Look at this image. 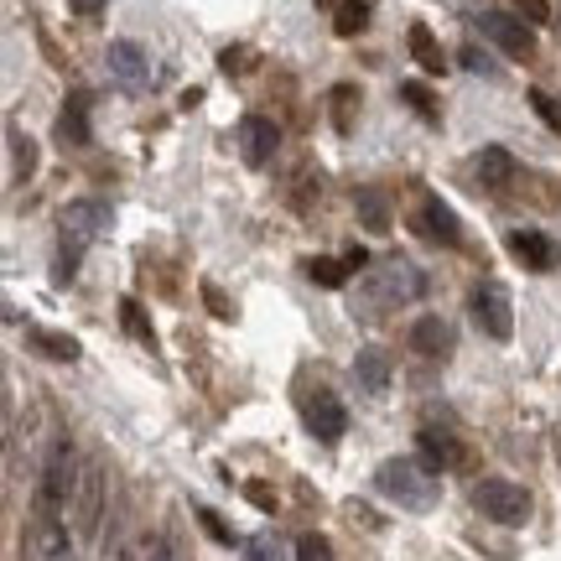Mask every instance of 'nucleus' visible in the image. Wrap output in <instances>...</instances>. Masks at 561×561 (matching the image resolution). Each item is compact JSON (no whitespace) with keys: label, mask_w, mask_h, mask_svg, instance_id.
Segmentation results:
<instances>
[{"label":"nucleus","mask_w":561,"mask_h":561,"mask_svg":"<svg viewBox=\"0 0 561 561\" xmlns=\"http://www.w3.org/2000/svg\"><path fill=\"white\" fill-rule=\"evenodd\" d=\"M79 473H83L79 447H73L68 437L53 442V453H47V462H42V473H37V489H32V515H53V520H68V504H73Z\"/></svg>","instance_id":"obj_1"},{"label":"nucleus","mask_w":561,"mask_h":561,"mask_svg":"<svg viewBox=\"0 0 561 561\" xmlns=\"http://www.w3.org/2000/svg\"><path fill=\"white\" fill-rule=\"evenodd\" d=\"M375 489H380L390 504L411 510V515H426V510L437 504V479L426 473V462H421V458H390V462H380Z\"/></svg>","instance_id":"obj_2"},{"label":"nucleus","mask_w":561,"mask_h":561,"mask_svg":"<svg viewBox=\"0 0 561 561\" xmlns=\"http://www.w3.org/2000/svg\"><path fill=\"white\" fill-rule=\"evenodd\" d=\"M104 229H110V203H100V198H79L68 214H62V244H58V271L62 276L79 271L83 250L100 240Z\"/></svg>","instance_id":"obj_3"},{"label":"nucleus","mask_w":561,"mask_h":561,"mask_svg":"<svg viewBox=\"0 0 561 561\" xmlns=\"http://www.w3.org/2000/svg\"><path fill=\"white\" fill-rule=\"evenodd\" d=\"M104 500H110V483H104V468L94 458H83L79 489H73V504H68V525L79 541H94L104 520Z\"/></svg>","instance_id":"obj_4"},{"label":"nucleus","mask_w":561,"mask_h":561,"mask_svg":"<svg viewBox=\"0 0 561 561\" xmlns=\"http://www.w3.org/2000/svg\"><path fill=\"white\" fill-rule=\"evenodd\" d=\"M473 322H479L483 333L494 343H510V333H515V307H510V291H504V280L483 276L479 286H473Z\"/></svg>","instance_id":"obj_5"},{"label":"nucleus","mask_w":561,"mask_h":561,"mask_svg":"<svg viewBox=\"0 0 561 561\" xmlns=\"http://www.w3.org/2000/svg\"><path fill=\"white\" fill-rule=\"evenodd\" d=\"M26 557L32 561H79L73 525L53 520V515H32V525H26Z\"/></svg>","instance_id":"obj_6"},{"label":"nucleus","mask_w":561,"mask_h":561,"mask_svg":"<svg viewBox=\"0 0 561 561\" xmlns=\"http://www.w3.org/2000/svg\"><path fill=\"white\" fill-rule=\"evenodd\" d=\"M473 504H479L489 520H500V525H525L530 520V494H525L520 483H510V479H483L479 489H473Z\"/></svg>","instance_id":"obj_7"},{"label":"nucleus","mask_w":561,"mask_h":561,"mask_svg":"<svg viewBox=\"0 0 561 561\" xmlns=\"http://www.w3.org/2000/svg\"><path fill=\"white\" fill-rule=\"evenodd\" d=\"M479 32H483V42H494L510 58H530V53H536V32H530L520 16H510V11H483Z\"/></svg>","instance_id":"obj_8"},{"label":"nucleus","mask_w":561,"mask_h":561,"mask_svg":"<svg viewBox=\"0 0 561 561\" xmlns=\"http://www.w3.org/2000/svg\"><path fill=\"white\" fill-rule=\"evenodd\" d=\"M369 297H375V307H380V312H385V307H401V301L421 297V276L405 261H385L380 276L369 280Z\"/></svg>","instance_id":"obj_9"},{"label":"nucleus","mask_w":561,"mask_h":561,"mask_svg":"<svg viewBox=\"0 0 561 561\" xmlns=\"http://www.w3.org/2000/svg\"><path fill=\"white\" fill-rule=\"evenodd\" d=\"M307 432L318 442H339L348 432V411L333 390H318V396H307Z\"/></svg>","instance_id":"obj_10"},{"label":"nucleus","mask_w":561,"mask_h":561,"mask_svg":"<svg viewBox=\"0 0 561 561\" xmlns=\"http://www.w3.org/2000/svg\"><path fill=\"white\" fill-rule=\"evenodd\" d=\"M240 146H244V161H250V167H271V157L280 151L276 121H265V115H244L240 121Z\"/></svg>","instance_id":"obj_11"},{"label":"nucleus","mask_w":561,"mask_h":561,"mask_svg":"<svg viewBox=\"0 0 561 561\" xmlns=\"http://www.w3.org/2000/svg\"><path fill=\"white\" fill-rule=\"evenodd\" d=\"M104 62H110V73H115L121 89H146L151 83V62H146V53H140L136 42H110Z\"/></svg>","instance_id":"obj_12"},{"label":"nucleus","mask_w":561,"mask_h":561,"mask_svg":"<svg viewBox=\"0 0 561 561\" xmlns=\"http://www.w3.org/2000/svg\"><path fill=\"white\" fill-rule=\"evenodd\" d=\"M510 255H515L525 271H557V261H561L557 240H546L541 229H515V234H510Z\"/></svg>","instance_id":"obj_13"},{"label":"nucleus","mask_w":561,"mask_h":561,"mask_svg":"<svg viewBox=\"0 0 561 561\" xmlns=\"http://www.w3.org/2000/svg\"><path fill=\"white\" fill-rule=\"evenodd\" d=\"M416 447L432 468H468V447H462L453 432H442V426H421Z\"/></svg>","instance_id":"obj_14"},{"label":"nucleus","mask_w":561,"mask_h":561,"mask_svg":"<svg viewBox=\"0 0 561 561\" xmlns=\"http://www.w3.org/2000/svg\"><path fill=\"white\" fill-rule=\"evenodd\" d=\"M416 234H426V240H437V244H462V224L442 198H426L416 214Z\"/></svg>","instance_id":"obj_15"},{"label":"nucleus","mask_w":561,"mask_h":561,"mask_svg":"<svg viewBox=\"0 0 561 561\" xmlns=\"http://www.w3.org/2000/svg\"><path fill=\"white\" fill-rule=\"evenodd\" d=\"M58 140L62 146H89V89H73L58 115Z\"/></svg>","instance_id":"obj_16"},{"label":"nucleus","mask_w":561,"mask_h":561,"mask_svg":"<svg viewBox=\"0 0 561 561\" xmlns=\"http://www.w3.org/2000/svg\"><path fill=\"white\" fill-rule=\"evenodd\" d=\"M411 348L426 354V359H442V354H453V322L442 318H416L411 322Z\"/></svg>","instance_id":"obj_17"},{"label":"nucleus","mask_w":561,"mask_h":561,"mask_svg":"<svg viewBox=\"0 0 561 561\" xmlns=\"http://www.w3.org/2000/svg\"><path fill=\"white\" fill-rule=\"evenodd\" d=\"M354 380H359L369 396H385V390H390V354L375 348V343L359 348V359H354Z\"/></svg>","instance_id":"obj_18"},{"label":"nucleus","mask_w":561,"mask_h":561,"mask_svg":"<svg viewBox=\"0 0 561 561\" xmlns=\"http://www.w3.org/2000/svg\"><path fill=\"white\" fill-rule=\"evenodd\" d=\"M473 172H479L483 187H510V182H515V157H510L504 146H483L479 161H473Z\"/></svg>","instance_id":"obj_19"},{"label":"nucleus","mask_w":561,"mask_h":561,"mask_svg":"<svg viewBox=\"0 0 561 561\" xmlns=\"http://www.w3.org/2000/svg\"><path fill=\"white\" fill-rule=\"evenodd\" d=\"M26 343H32L37 354H47V359H58V364H73V359H79V343L68 339V333H47V328H26Z\"/></svg>","instance_id":"obj_20"},{"label":"nucleus","mask_w":561,"mask_h":561,"mask_svg":"<svg viewBox=\"0 0 561 561\" xmlns=\"http://www.w3.org/2000/svg\"><path fill=\"white\" fill-rule=\"evenodd\" d=\"M5 140H11V182L32 178V167H37V151H32V140L21 136V125H16V121L5 125Z\"/></svg>","instance_id":"obj_21"},{"label":"nucleus","mask_w":561,"mask_h":561,"mask_svg":"<svg viewBox=\"0 0 561 561\" xmlns=\"http://www.w3.org/2000/svg\"><path fill=\"white\" fill-rule=\"evenodd\" d=\"M411 58H416L426 73H442V47L432 42V32H426V26H411Z\"/></svg>","instance_id":"obj_22"},{"label":"nucleus","mask_w":561,"mask_h":561,"mask_svg":"<svg viewBox=\"0 0 561 561\" xmlns=\"http://www.w3.org/2000/svg\"><path fill=\"white\" fill-rule=\"evenodd\" d=\"M359 219L369 234H385V229H390V208H385L380 193H359Z\"/></svg>","instance_id":"obj_23"},{"label":"nucleus","mask_w":561,"mask_h":561,"mask_svg":"<svg viewBox=\"0 0 561 561\" xmlns=\"http://www.w3.org/2000/svg\"><path fill=\"white\" fill-rule=\"evenodd\" d=\"M364 21H369V5H364V0H339V21H333L339 37H359Z\"/></svg>","instance_id":"obj_24"},{"label":"nucleus","mask_w":561,"mask_h":561,"mask_svg":"<svg viewBox=\"0 0 561 561\" xmlns=\"http://www.w3.org/2000/svg\"><path fill=\"white\" fill-rule=\"evenodd\" d=\"M307 271H312V280H318V286H328V291H339L343 280L354 276V271H348V261H312Z\"/></svg>","instance_id":"obj_25"},{"label":"nucleus","mask_w":561,"mask_h":561,"mask_svg":"<svg viewBox=\"0 0 561 561\" xmlns=\"http://www.w3.org/2000/svg\"><path fill=\"white\" fill-rule=\"evenodd\" d=\"M354 104H359V94H354L348 83H339V89H333V125H339V130L354 125Z\"/></svg>","instance_id":"obj_26"},{"label":"nucleus","mask_w":561,"mask_h":561,"mask_svg":"<svg viewBox=\"0 0 561 561\" xmlns=\"http://www.w3.org/2000/svg\"><path fill=\"white\" fill-rule=\"evenodd\" d=\"M530 104H536V115H541V121L561 136V100H551L546 89H530Z\"/></svg>","instance_id":"obj_27"},{"label":"nucleus","mask_w":561,"mask_h":561,"mask_svg":"<svg viewBox=\"0 0 561 561\" xmlns=\"http://www.w3.org/2000/svg\"><path fill=\"white\" fill-rule=\"evenodd\" d=\"M244 561H280V541L276 536H250L244 541Z\"/></svg>","instance_id":"obj_28"},{"label":"nucleus","mask_w":561,"mask_h":561,"mask_svg":"<svg viewBox=\"0 0 561 561\" xmlns=\"http://www.w3.org/2000/svg\"><path fill=\"white\" fill-rule=\"evenodd\" d=\"M121 318H125V328H130V339H136V343H146V348L157 343V339H151V328H146V318H140L136 301H121Z\"/></svg>","instance_id":"obj_29"},{"label":"nucleus","mask_w":561,"mask_h":561,"mask_svg":"<svg viewBox=\"0 0 561 561\" xmlns=\"http://www.w3.org/2000/svg\"><path fill=\"white\" fill-rule=\"evenodd\" d=\"M297 561H333V546L322 536H301L297 541Z\"/></svg>","instance_id":"obj_30"},{"label":"nucleus","mask_w":561,"mask_h":561,"mask_svg":"<svg viewBox=\"0 0 561 561\" xmlns=\"http://www.w3.org/2000/svg\"><path fill=\"white\" fill-rule=\"evenodd\" d=\"M198 520L208 525V536H214L219 546H234V530H229V525H224L219 515H214V510H198Z\"/></svg>","instance_id":"obj_31"},{"label":"nucleus","mask_w":561,"mask_h":561,"mask_svg":"<svg viewBox=\"0 0 561 561\" xmlns=\"http://www.w3.org/2000/svg\"><path fill=\"white\" fill-rule=\"evenodd\" d=\"M401 94H405V100H411V104H416L421 115H437V104H432V94H426V89H421V83H405Z\"/></svg>","instance_id":"obj_32"},{"label":"nucleus","mask_w":561,"mask_h":561,"mask_svg":"<svg viewBox=\"0 0 561 561\" xmlns=\"http://www.w3.org/2000/svg\"><path fill=\"white\" fill-rule=\"evenodd\" d=\"M462 68H473V73H494L489 53H479V47H462Z\"/></svg>","instance_id":"obj_33"},{"label":"nucleus","mask_w":561,"mask_h":561,"mask_svg":"<svg viewBox=\"0 0 561 561\" xmlns=\"http://www.w3.org/2000/svg\"><path fill=\"white\" fill-rule=\"evenodd\" d=\"M250 500L261 504V510H276V494H271L265 483H250Z\"/></svg>","instance_id":"obj_34"},{"label":"nucleus","mask_w":561,"mask_h":561,"mask_svg":"<svg viewBox=\"0 0 561 561\" xmlns=\"http://www.w3.org/2000/svg\"><path fill=\"white\" fill-rule=\"evenodd\" d=\"M515 5H520L530 21H546V16H551V11H546V0H515Z\"/></svg>","instance_id":"obj_35"},{"label":"nucleus","mask_w":561,"mask_h":561,"mask_svg":"<svg viewBox=\"0 0 561 561\" xmlns=\"http://www.w3.org/2000/svg\"><path fill=\"white\" fill-rule=\"evenodd\" d=\"M68 11H79V16H100L104 0H68Z\"/></svg>","instance_id":"obj_36"},{"label":"nucleus","mask_w":561,"mask_h":561,"mask_svg":"<svg viewBox=\"0 0 561 561\" xmlns=\"http://www.w3.org/2000/svg\"><path fill=\"white\" fill-rule=\"evenodd\" d=\"M244 62H250V53H234V47L224 53V68H229V73H234V68H244Z\"/></svg>","instance_id":"obj_37"}]
</instances>
